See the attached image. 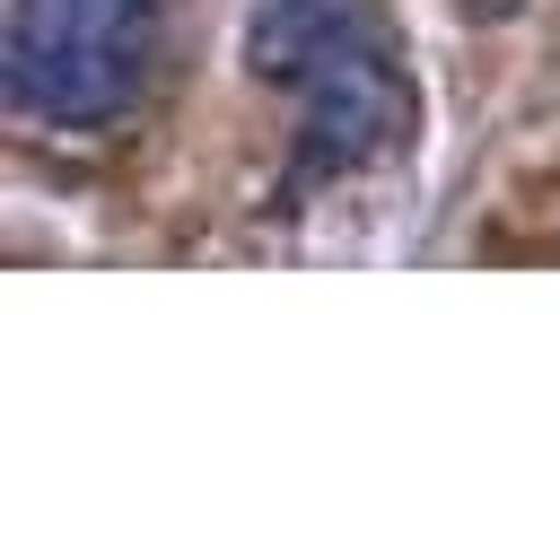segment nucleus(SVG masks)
<instances>
[{"label": "nucleus", "instance_id": "f03ea898", "mask_svg": "<svg viewBox=\"0 0 560 551\" xmlns=\"http://www.w3.org/2000/svg\"><path fill=\"white\" fill-rule=\"evenodd\" d=\"M411 131V79L376 35L341 44L332 61H315L298 79V140H289V175H280V201H306L315 184H341L350 166H376L394 140Z\"/></svg>", "mask_w": 560, "mask_h": 551}, {"label": "nucleus", "instance_id": "20e7f679", "mask_svg": "<svg viewBox=\"0 0 560 551\" xmlns=\"http://www.w3.org/2000/svg\"><path fill=\"white\" fill-rule=\"evenodd\" d=\"M525 0H464V17H516Z\"/></svg>", "mask_w": 560, "mask_h": 551}, {"label": "nucleus", "instance_id": "f257e3e1", "mask_svg": "<svg viewBox=\"0 0 560 551\" xmlns=\"http://www.w3.org/2000/svg\"><path fill=\"white\" fill-rule=\"evenodd\" d=\"M9 105L44 131H114L158 70V0H9Z\"/></svg>", "mask_w": 560, "mask_h": 551}, {"label": "nucleus", "instance_id": "7ed1b4c3", "mask_svg": "<svg viewBox=\"0 0 560 551\" xmlns=\"http://www.w3.org/2000/svg\"><path fill=\"white\" fill-rule=\"evenodd\" d=\"M376 35V0H254L245 17V70L271 87H298L341 44Z\"/></svg>", "mask_w": 560, "mask_h": 551}]
</instances>
